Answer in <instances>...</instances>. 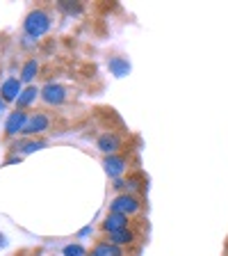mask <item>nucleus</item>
<instances>
[{
  "label": "nucleus",
  "instance_id": "nucleus-14",
  "mask_svg": "<svg viewBox=\"0 0 228 256\" xmlns=\"http://www.w3.org/2000/svg\"><path fill=\"white\" fill-rule=\"evenodd\" d=\"M91 256H126L123 247H117V245H110V242H96L94 250H91Z\"/></svg>",
  "mask_w": 228,
  "mask_h": 256
},
{
  "label": "nucleus",
  "instance_id": "nucleus-20",
  "mask_svg": "<svg viewBox=\"0 0 228 256\" xmlns=\"http://www.w3.org/2000/svg\"><path fill=\"white\" fill-rule=\"evenodd\" d=\"M0 110H2V98H0Z\"/></svg>",
  "mask_w": 228,
  "mask_h": 256
},
{
  "label": "nucleus",
  "instance_id": "nucleus-12",
  "mask_svg": "<svg viewBox=\"0 0 228 256\" xmlns=\"http://www.w3.org/2000/svg\"><path fill=\"white\" fill-rule=\"evenodd\" d=\"M46 146V140H37V138H23V140H16L11 144V151H21V154H32V151L37 149H43Z\"/></svg>",
  "mask_w": 228,
  "mask_h": 256
},
{
  "label": "nucleus",
  "instance_id": "nucleus-15",
  "mask_svg": "<svg viewBox=\"0 0 228 256\" xmlns=\"http://www.w3.org/2000/svg\"><path fill=\"white\" fill-rule=\"evenodd\" d=\"M39 74V60L37 58H30L21 69V82L23 85H32V80L37 78Z\"/></svg>",
  "mask_w": 228,
  "mask_h": 256
},
{
  "label": "nucleus",
  "instance_id": "nucleus-2",
  "mask_svg": "<svg viewBox=\"0 0 228 256\" xmlns=\"http://www.w3.org/2000/svg\"><path fill=\"white\" fill-rule=\"evenodd\" d=\"M75 96V92L71 90V87L62 85V82H46V85L41 87V103L43 106H53V108H59L64 106V103H69L71 98Z\"/></svg>",
  "mask_w": 228,
  "mask_h": 256
},
{
  "label": "nucleus",
  "instance_id": "nucleus-16",
  "mask_svg": "<svg viewBox=\"0 0 228 256\" xmlns=\"http://www.w3.org/2000/svg\"><path fill=\"white\" fill-rule=\"evenodd\" d=\"M110 71L114 76H119V78H121V76H126L128 74V69H130V64H128V60H123V58H110Z\"/></svg>",
  "mask_w": 228,
  "mask_h": 256
},
{
  "label": "nucleus",
  "instance_id": "nucleus-7",
  "mask_svg": "<svg viewBox=\"0 0 228 256\" xmlns=\"http://www.w3.org/2000/svg\"><path fill=\"white\" fill-rule=\"evenodd\" d=\"M144 186H146V181H144L142 172H130V174L121 176L119 181H114L112 188H114L119 194H137V192L144 190Z\"/></svg>",
  "mask_w": 228,
  "mask_h": 256
},
{
  "label": "nucleus",
  "instance_id": "nucleus-10",
  "mask_svg": "<svg viewBox=\"0 0 228 256\" xmlns=\"http://www.w3.org/2000/svg\"><path fill=\"white\" fill-rule=\"evenodd\" d=\"M126 226H130V218L119 215V213H112V210H107V215L103 218V222H101L103 234H117V231L126 229Z\"/></svg>",
  "mask_w": 228,
  "mask_h": 256
},
{
  "label": "nucleus",
  "instance_id": "nucleus-17",
  "mask_svg": "<svg viewBox=\"0 0 228 256\" xmlns=\"http://www.w3.org/2000/svg\"><path fill=\"white\" fill-rule=\"evenodd\" d=\"M57 10L59 12H64V14H69V16H78V14H82V2H69V0H59L57 2Z\"/></svg>",
  "mask_w": 228,
  "mask_h": 256
},
{
  "label": "nucleus",
  "instance_id": "nucleus-4",
  "mask_svg": "<svg viewBox=\"0 0 228 256\" xmlns=\"http://www.w3.org/2000/svg\"><path fill=\"white\" fill-rule=\"evenodd\" d=\"M103 170L110 178L119 181L121 176L130 174V156L128 151H121V154H114V156H105L103 158Z\"/></svg>",
  "mask_w": 228,
  "mask_h": 256
},
{
  "label": "nucleus",
  "instance_id": "nucleus-8",
  "mask_svg": "<svg viewBox=\"0 0 228 256\" xmlns=\"http://www.w3.org/2000/svg\"><path fill=\"white\" fill-rule=\"evenodd\" d=\"M27 119H30V112L27 110H14L9 112V117L5 122V133H2V142H9L11 138L23 133V128H25Z\"/></svg>",
  "mask_w": 228,
  "mask_h": 256
},
{
  "label": "nucleus",
  "instance_id": "nucleus-11",
  "mask_svg": "<svg viewBox=\"0 0 228 256\" xmlns=\"http://www.w3.org/2000/svg\"><path fill=\"white\" fill-rule=\"evenodd\" d=\"M135 240H137V234H135L130 226H126V229L117 231V234H105L101 242H110V245H117V247H128V245H133Z\"/></svg>",
  "mask_w": 228,
  "mask_h": 256
},
{
  "label": "nucleus",
  "instance_id": "nucleus-3",
  "mask_svg": "<svg viewBox=\"0 0 228 256\" xmlns=\"http://www.w3.org/2000/svg\"><path fill=\"white\" fill-rule=\"evenodd\" d=\"M55 124V117L53 114H48V112L39 110V112H30V119H27L25 128H23V133L25 138H37V135H43L48 133Z\"/></svg>",
  "mask_w": 228,
  "mask_h": 256
},
{
  "label": "nucleus",
  "instance_id": "nucleus-1",
  "mask_svg": "<svg viewBox=\"0 0 228 256\" xmlns=\"http://www.w3.org/2000/svg\"><path fill=\"white\" fill-rule=\"evenodd\" d=\"M53 26V18H50V12L43 10V7H34L25 14L23 18V32H25L30 39H39L43 37Z\"/></svg>",
  "mask_w": 228,
  "mask_h": 256
},
{
  "label": "nucleus",
  "instance_id": "nucleus-18",
  "mask_svg": "<svg viewBox=\"0 0 228 256\" xmlns=\"http://www.w3.org/2000/svg\"><path fill=\"white\" fill-rule=\"evenodd\" d=\"M62 256H87V252H85V247L82 245H66L64 247V252H62Z\"/></svg>",
  "mask_w": 228,
  "mask_h": 256
},
{
  "label": "nucleus",
  "instance_id": "nucleus-5",
  "mask_svg": "<svg viewBox=\"0 0 228 256\" xmlns=\"http://www.w3.org/2000/svg\"><path fill=\"white\" fill-rule=\"evenodd\" d=\"M144 202L137 194H117V197L110 202V210L119 215H126V218H133V215L142 213Z\"/></svg>",
  "mask_w": 228,
  "mask_h": 256
},
{
  "label": "nucleus",
  "instance_id": "nucleus-6",
  "mask_svg": "<svg viewBox=\"0 0 228 256\" xmlns=\"http://www.w3.org/2000/svg\"><path fill=\"white\" fill-rule=\"evenodd\" d=\"M96 149L101 151L103 156L121 154V151L126 149V138L119 135L117 130H103V133L96 138Z\"/></svg>",
  "mask_w": 228,
  "mask_h": 256
},
{
  "label": "nucleus",
  "instance_id": "nucleus-19",
  "mask_svg": "<svg viewBox=\"0 0 228 256\" xmlns=\"http://www.w3.org/2000/svg\"><path fill=\"white\" fill-rule=\"evenodd\" d=\"M5 245H7V240H5V236L0 234V247H5Z\"/></svg>",
  "mask_w": 228,
  "mask_h": 256
},
{
  "label": "nucleus",
  "instance_id": "nucleus-9",
  "mask_svg": "<svg viewBox=\"0 0 228 256\" xmlns=\"http://www.w3.org/2000/svg\"><path fill=\"white\" fill-rule=\"evenodd\" d=\"M21 92H23L21 78L9 76V78L0 85V98H2V103H16L18 101V96H21Z\"/></svg>",
  "mask_w": 228,
  "mask_h": 256
},
{
  "label": "nucleus",
  "instance_id": "nucleus-13",
  "mask_svg": "<svg viewBox=\"0 0 228 256\" xmlns=\"http://www.w3.org/2000/svg\"><path fill=\"white\" fill-rule=\"evenodd\" d=\"M37 96H41V90L37 85H27L23 87L21 96H18V101H16V110H27L32 103L37 101Z\"/></svg>",
  "mask_w": 228,
  "mask_h": 256
}]
</instances>
